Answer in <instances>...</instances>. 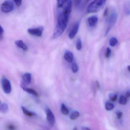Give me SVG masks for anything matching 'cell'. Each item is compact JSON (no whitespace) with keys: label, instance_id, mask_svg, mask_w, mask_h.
I'll return each mask as SVG.
<instances>
[{"label":"cell","instance_id":"3","mask_svg":"<svg viewBox=\"0 0 130 130\" xmlns=\"http://www.w3.org/2000/svg\"><path fill=\"white\" fill-rule=\"evenodd\" d=\"M14 1L6 0L2 3L1 7V10L2 12L9 13L14 9Z\"/></svg>","mask_w":130,"mask_h":130},{"label":"cell","instance_id":"20","mask_svg":"<svg viewBox=\"0 0 130 130\" xmlns=\"http://www.w3.org/2000/svg\"><path fill=\"white\" fill-rule=\"evenodd\" d=\"M76 47L77 49V50H81L82 47V41L81 39H77V40L76 43Z\"/></svg>","mask_w":130,"mask_h":130},{"label":"cell","instance_id":"14","mask_svg":"<svg viewBox=\"0 0 130 130\" xmlns=\"http://www.w3.org/2000/svg\"><path fill=\"white\" fill-rule=\"evenodd\" d=\"M9 110V106L6 103L0 104V111L3 114H6Z\"/></svg>","mask_w":130,"mask_h":130},{"label":"cell","instance_id":"13","mask_svg":"<svg viewBox=\"0 0 130 130\" xmlns=\"http://www.w3.org/2000/svg\"><path fill=\"white\" fill-rule=\"evenodd\" d=\"M22 87L24 90L27 92L28 93H29L31 94L32 95L35 96L37 97L38 96L37 92L36 90L33 89L26 87H25L22 84Z\"/></svg>","mask_w":130,"mask_h":130},{"label":"cell","instance_id":"30","mask_svg":"<svg viewBox=\"0 0 130 130\" xmlns=\"http://www.w3.org/2000/svg\"><path fill=\"white\" fill-rule=\"evenodd\" d=\"M126 97L128 98H130V90H129L126 92Z\"/></svg>","mask_w":130,"mask_h":130},{"label":"cell","instance_id":"15","mask_svg":"<svg viewBox=\"0 0 130 130\" xmlns=\"http://www.w3.org/2000/svg\"><path fill=\"white\" fill-rule=\"evenodd\" d=\"M87 1L86 0H79L76 2V6L79 9H82L84 7Z\"/></svg>","mask_w":130,"mask_h":130},{"label":"cell","instance_id":"9","mask_svg":"<svg viewBox=\"0 0 130 130\" xmlns=\"http://www.w3.org/2000/svg\"><path fill=\"white\" fill-rule=\"evenodd\" d=\"M22 79L24 84L23 85H29L32 81V76L30 73H26L23 75Z\"/></svg>","mask_w":130,"mask_h":130},{"label":"cell","instance_id":"18","mask_svg":"<svg viewBox=\"0 0 130 130\" xmlns=\"http://www.w3.org/2000/svg\"><path fill=\"white\" fill-rule=\"evenodd\" d=\"M80 116V114L77 111H74L70 115V118L71 120H75L77 119Z\"/></svg>","mask_w":130,"mask_h":130},{"label":"cell","instance_id":"32","mask_svg":"<svg viewBox=\"0 0 130 130\" xmlns=\"http://www.w3.org/2000/svg\"><path fill=\"white\" fill-rule=\"evenodd\" d=\"M128 70L129 71V72H130V65H129L128 66Z\"/></svg>","mask_w":130,"mask_h":130},{"label":"cell","instance_id":"31","mask_svg":"<svg viewBox=\"0 0 130 130\" xmlns=\"http://www.w3.org/2000/svg\"><path fill=\"white\" fill-rule=\"evenodd\" d=\"M82 130H91L90 129L87 127H82Z\"/></svg>","mask_w":130,"mask_h":130},{"label":"cell","instance_id":"12","mask_svg":"<svg viewBox=\"0 0 130 130\" xmlns=\"http://www.w3.org/2000/svg\"><path fill=\"white\" fill-rule=\"evenodd\" d=\"M16 45L18 47L22 49L24 51H26L28 50V48L26 44H25L23 41L22 40H17L15 42Z\"/></svg>","mask_w":130,"mask_h":130},{"label":"cell","instance_id":"27","mask_svg":"<svg viewBox=\"0 0 130 130\" xmlns=\"http://www.w3.org/2000/svg\"><path fill=\"white\" fill-rule=\"evenodd\" d=\"M4 33V29L1 26H0V39L2 40L3 37V34Z\"/></svg>","mask_w":130,"mask_h":130},{"label":"cell","instance_id":"10","mask_svg":"<svg viewBox=\"0 0 130 130\" xmlns=\"http://www.w3.org/2000/svg\"><path fill=\"white\" fill-rule=\"evenodd\" d=\"M98 21V18L96 16H92L88 19V23L89 26L91 27L96 26Z\"/></svg>","mask_w":130,"mask_h":130},{"label":"cell","instance_id":"1","mask_svg":"<svg viewBox=\"0 0 130 130\" xmlns=\"http://www.w3.org/2000/svg\"><path fill=\"white\" fill-rule=\"evenodd\" d=\"M72 1L66 0L62 10L58 11L57 23L52 37L56 39L61 36L67 27L72 9Z\"/></svg>","mask_w":130,"mask_h":130},{"label":"cell","instance_id":"2","mask_svg":"<svg viewBox=\"0 0 130 130\" xmlns=\"http://www.w3.org/2000/svg\"><path fill=\"white\" fill-rule=\"evenodd\" d=\"M105 0H96L90 3L88 6L87 11L88 13H94L98 12L103 9L106 4Z\"/></svg>","mask_w":130,"mask_h":130},{"label":"cell","instance_id":"17","mask_svg":"<svg viewBox=\"0 0 130 130\" xmlns=\"http://www.w3.org/2000/svg\"><path fill=\"white\" fill-rule=\"evenodd\" d=\"M61 111L63 114L65 115H68L69 113V109H68L67 107H66V105L63 103L61 105Z\"/></svg>","mask_w":130,"mask_h":130},{"label":"cell","instance_id":"33","mask_svg":"<svg viewBox=\"0 0 130 130\" xmlns=\"http://www.w3.org/2000/svg\"><path fill=\"white\" fill-rule=\"evenodd\" d=\"M73 130H77L76 128H75L74 129H73Z\"/></svg>","mask_w":130,"mask_h":130},{"label":"cell","instance_id":"23","mask_svg":"<svg viewBox=\"0 0 130 130\" xmlns=\"http://www.w3.org/2000/svg\"><path fill=\"white\" fill-rule=\"evenodd\" d=\"M109 100L111 102H114L117 99V95L116 94H111L109 96Z\"/></svg>","mask_w":130,"mask_h":130},{"label":"cell","instance_id":"19","mask_svg":"<svg viewBox=\"0 0 130 130\" xmlns=\"http://www.w3.org/2000/svg\"><path fill=\"white\" fill-rule=\"evenodd\" d=\"M118 43V41L115 37H112L109 40V43L110 46L111 47H114L117 45Z\"/></svg>","mask_w":130,"mask_h":130},{"label":"cell","instance_id":"28","mask_svg":"<svg viewBox=\"0 0 130 130\" xmlns=\"http://www.w3.org/2000/svg\"><path fill=\"white\" fill-rule=\"evenodd\" d=\"M116 115H117V118L118 119H120L122 117V113L120 111H118L116 113Z\"/></svg>","mask_w":130,"mask_h":130},{"label":"cell","instance_id":"4","mask_svg":"<svg viewBox=\"0 0 130 130\" xmlns=\"http://www.w3.org/2000/svg\"><path fill=\"white\" fill-rule=\"evenodd\" d=\"M1 85L3 90L6 94L11 93V82L6 77H3L1 79Z\"/></svg>","mask_w":130,"mask_h":130},{"label":"cell","instance_id":"5","mask_svg":"<svg viewBox=\"0 0 130 130\" xmlns=\"http://www.w3.org/2000/svg\"><path fill=\"white\" fill-rule=\"evenodd\" d=\"M45 111L47 116V120L48 121V123L50 126H53L55 124V117L54 113L49 108H46Z\"/></svg>","mask_w":130,"mask_h":130},{"label":"cell","instance_id":"16","mask_svg":"<svg viewBox=\"0 0 130 130\" xmlns=\"http://www.w3.org/2000/svg\"><path fill=\"white\" fill-rule=\"evenodd\" d=\"M22 109L23 113L27 116L31 117V116H35L36 115L34 113L28 111L23 106L22 107Z\"/></svg>","mask_w":130,"mask_h":130},{"label":"cell","instance_id":"24","mask_svg":"<svg viewBox=\"0 0 130 130\" xmlns=\"http://www.w3.org/2000/svg\"><path fill=\"white\" fill-rule=\"evenodd\" d=\"M119 101L120 104H122V105H124L126 104L127 100L126 97L123 96H121L120 97Z\"/></svg>","mask_w":130,"mask_h":130},{"label":"cell","instance_id":"6","mask_svg":"<svg viewBox=\"0 0 130 130\" xmlns=\"http://www.w3.org/2000/svg\"><path fill=\"white\" fill-rule=\"evenodd\" d=\"M43 31V27L39 26L36 28H29L28 30V32L29 34L32 36L41 37L42 36Z\"/></svg>","mask_w":130,"mask_h":130},{"label":"cell","instance_id":"26","mask_svg":"<svg viewBox=\"0 0 130 130\" xmlns=\"http://www.w3.org/2000/svg\"><path fill=\"white\" fill-rule=\"evenodd\" d=\"M111 50L110 48L108 47L106 50V53L105 54V56L106 58H109L111 54Z\"/></svg>","mask_w":130,"mask_h":130},{"label":"cell","instance_id":"7","mask_svg":"<svg viewBox=\"0 0 130 130\" xmlns=\"http://www.w3.org/2000/svg\"><path fill=\"white\" fill-rule=\"evenodd\" d=\"M117 17H118V15L116 12L115 11H113L110 14L108 18V22L109 24V26L107 30L106 34H107L111 26H113V25H114L116 23Z\"/></svg>","mask_w":130,"mask_h":130},{"label":"cell","instance_id":"11","mask_svg":"<svg viewBox=\"0 0 130 130\" xmlns=\"http://www.w3.org/2000/svg\"><path fill=\"white\" fill-rule=\"evenodd\" d=\"M65 59L66 61L69 63H71L73 60V54L71 52L67 51L65 53L64 55Z\"/></svg>","mask_w":130,"mask_h":130},{"label":"cell","instance_id":"25","mask_svg":"<svg viewBox=\"0 0 130 130\" xmlns=\"http://www.w3.org/2000/svg\"><path fill=\"white\" fill-rule=\"evenodd\" d=\"M7 130H16V127L13 124H9L7 126Z\"/></svg>","mask_w":130,"mask_h":130},{"label":"cell","instance_id":"8","mask_svg":"<svg viewBox=\"0 0 130 130\" xmlns=\"http://www.w3.org/2000/svg\"><path fill=\"white\" fill-rule=\"evenodd\" d=\"M79 26V22H76L74 24V25H73V27L69 34V38L73 39L75 37L78 32Z\"/></svg>","mask_w":130,"mask_h":130},{"label":"cell","instance_id":"22","mask_svg":"<svg viewBox=\"0 0 130 130\" xmlns=\"http://www.w3.org/2000/svg\"><path fill=\"white\" fill-rule=\"evenodd\" d=\"M71 69L73 73H76L78 70V66L76 63H74L71 66Z\"/></svg>","mask_w":130,"mask_h":130},{"label":"cell","instance_id":"29","mask_svg":"<svg viewBox=\"0 0 130 130\" xmlns=\"http://www.w3.org/2000/svg\"><path fill=\"white\" fill-rule=\"evenodd\" d=\"M13 1L16 5L18 6V7L20 6L22 4V0H14Z\"/></svg>","mask_w":130,"mask_h":130},{"label":"cell","instance_id":"21","mask_svg":"<svg viewBox=\"0 0 130 130\" xmlns=\"http://www.w3.org/2000/svg\"><path fill=\"white\" fill-rule=\"evenodd\" d=\"M114 106L112 103L110 102H107L105 104V108L107 110H112L113 109Z\"/></svg>","mask_w":130,"mask_h":130}]
</instances>
